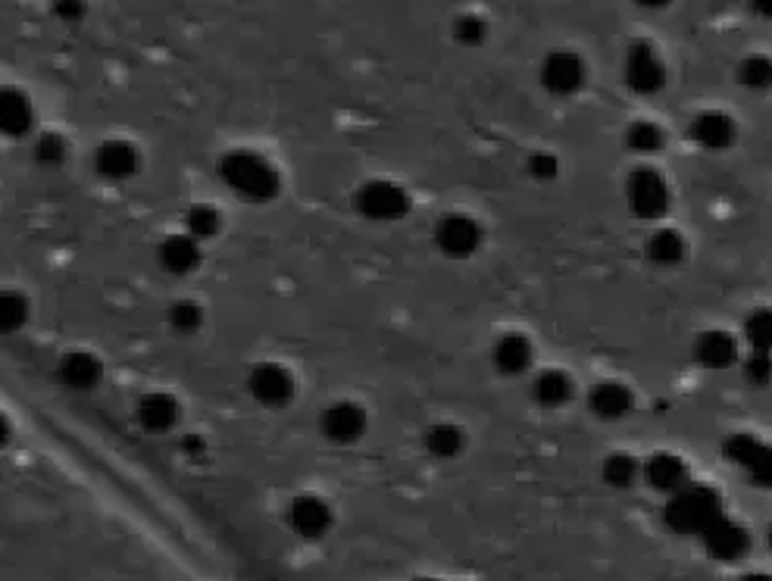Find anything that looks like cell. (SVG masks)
I'll return each mask as SVG.
<instances>
[{"instance_id":"1","label":"cell","mask_w":772,"mask_h":581,"mask_svg":"<svg viewBox=\"0 0 772 581\" xmlns=\"http://www.w3.org/2000/svg\"><path fill=\"white\" fill-rule=\"evenodd\" d=\"M220 173L232 191H238L242 197H250V200H264V197H269V194L279 188L276 170L266 163L264 156H257V153H229L222 160Z\"/></svg>"},{"instance_id":"2","label":"cell","mask_w":772,"mask_h":581,"mask_svg":"<svg viewBox=\"0 0 772 581\" xmlns=\"http://www.w3.org/2000/svg\"><path fill=\"white\" fill-rule=\"evenodd\" d=\"M625 79L629 85L641 91V94H654L663 85V66L657 60V54L651 50V44L639 42L629 50V60H625Z\"/></svg>"},{"instance_id":"3","label":"cell","mask_w":772,"mask_h":581,"mask_svg":"<svg viewBox=\"0 0 772 581\" xmlns=\"http://www.w3.org/2000/svg\"><path fill=\"white\" fill-rule=\"evenodd\" d=\"M138 163H141V156H138V151H134L129 141H107L94 153L97 173L104 175V178H110V182L132 178L138 173Z\"/></svg>"},{"instance_id":"4","label":"cell","mask_w":772,"mask_h":581,"mask_svg":"<svg viewBox=\"0 0 772 581\" xmlns=\"http://www.w3.org/2000/svg\"><path fill=\"white\" fill-rule=\"evenodd\" d=\"M35 109L28 94L20 88H0V131L10 138H20L32 129Z\"/></svg>"},{"instance_id":"5","label":"cell","mask_w":772,"mask_h":581,"mask_svg":"<svg viewBox=\"0 0 772 581\" xmlns=\"http://www.w3.org/2000/svg\"><path fill=\"white\" fill-rule=\"evenodd\" d=\"M541 79H545V85L551 88L553 94H573L575 88L582 85V79H585V69H582V60L575 54L557 50V54H551L545 60Z\"/></svg>"},{"instance_id":"6","label":"cell","mask_w":772,"mask_h":581,"mask_svg":"<svg viewBox=\"0 0 772 581\" xmlns=\"http://www.w3.org/2000/svg\"><path fill=\"white\" fill-rule=\"evenodd\" d=\"M138 422L148 431H156V434L169 431L178 422V400L173 394H163V391L144 394L141 404H138Z\"/></svg>"},{"instance_id":"7","label":"cell","mask_w":772,"mask_h":581,"mask_svg":"<svg viewBox=\"0 0 772 581\" xmlns=\"http://www.w3.org/2000/svg\"><path fill=\"white\" fill-rule=\"evenodd\" d=\"M160 263L166 272L185 276L200 263V244L191 235H173L160 244Z\"/></svg>"},{"instance_id":"8","label":"cell","mask_w":772,"mask_h":581,"mask_svg":"<svg viewBox=\"0 0 772 581\" xmlns=\"http://www.w3.org/2000/svg\"><path fill=\"white\" fill-rule=\"evenodd\" d=\"M101 363L85 353V350H75V353H67L60 360V382L72 391H91V387L101 382Z\"/></svg>"},{"instance_id":"9","label":"cell","mask_w":772,"mask_h":581,"mask_svg":"<svg viewBox=\"0 0 772 581\" xmlns=\"http://www.w3.org/2000/svg\"><path fill=\"white\" fill-rule=\"evenodd\" d=\"M250 391L257 394V400H264L269 407H279V404H285L288 397H291V375L279 367L254 369Z\"/></svg>"},{"instance_id":"10","label":"cell","mask_w":772,"mask_h":581,"mask_svg":"<svg viewBox=\"0 0 772 581\" xmlns=\"http://www.w3.org/2000/svg\"><path fill=\"white\" fill-rule=\"evenodd\" d=\"M28 323V301L16 291H0V335H13Z\"/></svg>"},{"instance_id":"11","label":"cell","mask_w":772,"mask_h":581,"mask_svg":"<svg viewBox=\"0 0 772 581\" xmlns=\"http://www.w3.org/2000/svg\"><path fill=\"white\" fill-rule=\"evenodd\" d=\"M694 135L706 148H720V144H726L728 138H732V123H728L723 113H704L698 119V126H694Z\"/></svg>"},{"instance_id":"12","label":"cell","mask_w":772,"mask_h":581,"mask_svg":"<svg viewBox=\"0 0 772 581\" xmlns=\"http://www.w3.org/2000/svg\"><path fill=\"white\" fill-rule=\"evenodd\" d=\"M326 522H329V513H326L316 500H301V503L294 507V525H297V532H304V535H319V532L326 528Z\"/></svg>"},{"instance_id":"13","label":"cell","mask_w":772,"mask_h":581,"mask_svg":"<svg viewBox=\"0 0 772 581\" xmlns=\"http://www.w3.org/2000/svg\"><path fill=\"white\" fill-rule=\"evenodd\" d=\"M326 429H329L331 438L344 441V438H351L353 431L360 429V412L351 407L331 409L329 416H326Z\"/></svg>"},{"instance_id":"14","label":"cell","mask_w":772,"mask_h":581,"mask_svg":"<svg viewBox=\"0 0 772 581\" xmlns=\"http://www.w3.org/2000/svg\"><path fill=\"white\" fill-rule=\"evenodd\" d=\"M217 229H220V216H217V210H210V207H195V210L188 213V235L195 237V241H207L210 235H217Z\"/></svg>"},{"instance_id":"15","label":"cell","mask_w":772,"mask_h":581,"mask_svg":"<svg viewBox=\"0 0 772 581\" xmlns=\"http://www.w3.org/2000/svg\"><path fill=\"white\" fill-rule=\"evenodd\" d=\"M169 323H173V328H176L178 335H191V332H198L200 328L203 316H200V310L195 303H176V306L169 310Z\"/></svg>"},{"instance_id":"16","label":"cell","mask_w":772,"mask_h":581,"mask_svg":"<svg viewBox=\"0 0 772 581\" xmlns=\"http://www.w3.org/2000/svg\"><path fill=\"white\" fill-rule=\"evenodd\" d=\"M35 156L45 163V166H60L67 160V141L60 135H42L38 148H35Z\"/></svg>"},{"instance_id":"17","label":"cell","mask_w":772,"mask_h":581,"mask_svg":"<svg viewBox=\"0 0 772 581\" xmlns=\"http://www.w3.org/2000/svg\"><path fill=\"white\" fill-rule=\"evenodd\" d=\"M741 82L748 88H770L772 85V63L763 57H753L741 66Z\"/></svg>"},{"instance_id":"18","label":"cell","mask_w":772,"mask_h":581,"mask_svg":"<svg viewBox=\"0 0 772 581\" xmlns=\"http://www.w3.org/2000/svg\"><path fill=\"white\" fill-rule=\"evenodd\" d=\"M400 207V197L395 188H370V213L391 216Z\"/></svg>"},{"instance_id":"19","label":"cell","mask_w":772,"mask_h":581,"mask_svg":"<svg viewBox=\"0 0 772 581\" xmlns=\"http://www.w3.org/2000/svg\"><path fill=\"white\" fill-rule=\"evenodd\" d=\"M629 138H632V144H635V148H641V151H654V148L660 144V131L654 129V126H647V123L632 126Z\"/></svg>"},{"instance_id":"20","label":"cell","mask_w":772,"mask_h":581,"mask_svg":"<svg viewBox=\"0 0 772 581\" xmlns=\"http://www.w3.org/2000/svg\"><path fill=\"white\" fill-rule=\"evenodd\" d=\"M482 35H486L482 20H476V16H464V20L457 22V38H460V42L476 44V42H482Z\"/></svg>"},{"instance_id":"21","label":"cell","mask_w":772,"mask_h":581,"mask_svg":"<svg viewBox=\"0 0 772 581\" xmlns=\"http://www.w3.org/2000/svg\"><path fill=\"white\" fill-rule=\"evenodd\" d=\"M57 16L67 22H79L85 16V0H57Z\"/></svg>"},{"instance_id":"22","label":"cell","mask_w":772,"mask_h":581,"mask_svg":"<svg viewBox=\"0 0 772 581\" xmlns=\"http://www.w3.org/2000/svg\"><path fill=\"white\" fill-rule=\"evenodd\" d=\"M753 7H757V13H763V16L772 20V0H753Z\"/></svg>"},{"instance_id":"23","label":"cell","mask_w":772,"mask_h":581,"mask_svg":"<svg viewBox=\"0 0 772 581\" xmlns=\"http://www.w3.org/2000/svg\"><path fill=\"white\" fill-rule=\"evenodd\" d=\"M7 441H10V422H7V419L0 416V448H3Z\"/></svg>"},{"instance_id":"24","label":"cell","mask_w":772,"mask_h":581,"mask_svg":"<svg viewBox=\"0 0 772 581\" xmlns=\"http://www.w3.org/2000/svg\"><path fill=\"white\" fill-rule=\"evenodd\" d=\"M641 7H666L669 0H639Z\"/></svg>"}]
</instances>
